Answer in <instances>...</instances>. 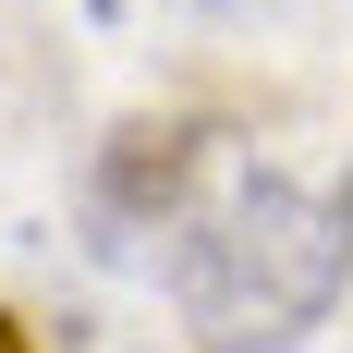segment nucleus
Returning <instances> with one entry per match:
<instances>
[{
	"instance_id": "obj_1",
	"label": "nucleus",
	"mask_w": 353,
	"mask_h": 353,
	"mask_svg": "<svg viewBox=\"0 0 353 353\" xmlns=\"http://www.w3.org/2000/svg\"><path fill=\"white\" fill-rule=\"evenodd\" d=\"M171 317L208 353H292L353 281V183L232 146L159 244Z\"/></svg>"
},
{
	"instance_id": "obj_2",
	"label": "nucleus",
	"mask_w": 353,
	"mask_h": 353,
	"mask_svg": "<svg viewBox=\"0 0 353 353\" xmlns=\"http://www.w3.org/2000/svg\"><path fill=\"white\" fill-rule=\"evenodd\" d=\"M171 12H195V25H256V12H292V0H171Z\"/></svg>"
},
{
	"instance_id": "obj_3",
	"label": "nucleus",
	"mask_w": 353,
	"mask_h": 353,
	"mask_svg": "<svg viewBox=\"0 0 353 353\" xmlns=\"http://www.w3.org/2000/svg\"><path fill=\"white\" fill-rule=\"evenodd\" d=\"M0 353H37V341H25V317H0Z\"/></svg>"
}]
</instances>
